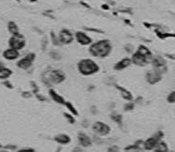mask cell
Segmentation results:
<instances>
[{"instance_id":"1","label":"cell","mask_w":175,"mask_h":152,"mask_svg":"<svg viewBox=\"0 0 175 152\" xmlns=\"http://www.w3.org/2000/svg\"><path fill=\"white\" fill-rule=\"evenodd\" d=\"M152 60H153V57L151 52L144 46H141L138 48V50L133 54L132 59V61L138 66H144L145 64Z\"/></svg>"},{"instance_id":"26","label":"cell","mask_w":175,"mask_h":152,"mask_svg":"<svg viewBox=\"0 0 175 152\" xmlns=\"http://www.w3.org/2000/svg\"><path fill=\"white\" fill-rule=\"evenodd\" d=\"M133 108H134L133 103H128V104H126V105L124 106V109L125 110H132V109H133Z\"/></svg>"},{"instance_id":"24","label":"cell","mask_w":175,"mask_h":152,"mask_svg":"<svg viewBox=\"0 0 175 152\" xmlns=\"http://www.w3.org/2000/svg\"><path fill=\"white\" fill-rule=\"evenodd\" d=\"M167 101L169 103H175V91H172L169 94L167 97Z\"/></svg>"},{"instance_id":"33","label":"cell","mask_w":175,"mask_h":152,"mask_svg":"<svg viewBox=\"0 0 175 152\" xmlns=\"http://www.w3.org/2000/svg\"><path fill=\"white\" fill-rule=\"evenodd\" d=\"M2 147V146H1V145H0V147Z\"/></svg>"},{"instance_id":"27","label":"cell","mask_w":175,"mask_h":152,"mask_svg":"<svg viewBox=\"0 0 175 152\" xmlns=\"http://www.w3.org/2000/svg\"><path fill=\"white\" fill-rule=\"evenodd\" d=\"M18 152H34V149H33V148H31V147L21 148V149H19Z\"/></svg>"},{"instance_id":"23","label":"cell","mask_w":175,"mask_h":152,"mask_svg":"<svg viewBox=\"0 0 175 152\" xmlns=\"http://www.w3.org/2000/svg\"><path fill=\"white\" fill-rule=\"evenodd\" d=\"M65 105H66V107L68 108V109L73 114V115H75V116H77V115H78V111H77V109L73 107V105H72L70 102H66Z\"/></svg>"},{"instance_id":"11","label":"cell","mask_w":175,"mask_h":152,"mask_svg":"<svg viewBox=\"0 0 175 152\" xmlns=\"http://www.w3.org/2000/svg\"><path fill=\"white\" fill-rule=\"evenodd\" d=\"M59 40L63 44H70L73 40V36L68 30H62L59 33Z\"/></svg>"},{"instance_id":"17","label":"cell","mask_w":175,"mask_h":152,"mask_svg":"<svg viewBox=\"0 0 175 152\" xmlns=\"http://www.w3.org/2000/svg\"><path fill=\"white\" fill-rule=\"evenodd\" d=\"M49 94H50V96H51L52 99L55 101V102L59 103V104H65L66 103L64 98L62 97L61 96H59L58 94H57L54 90H49Z\"/></svg>"},{"instance_id":"31","label":"cell","mask_w":175,"mask_h":152,"mask_svg":"<svg viewBox=\"0 0 175 152\" xmlns=\"http://www.w3.org/2000/svg\"><path fill=\"white\" fill-rule=\"evenodd\" d=\"M0 152H7L6 150H0Z\"/></svg>"},{"instance_id":"18","label":"cell","mask_w":175,"mask_h":152,"mask_svg":"<svg viewBox=\"0 0 175 152\" xmlns=\"http://www.w3.org/2000/svg\"><path fill=\"white\" fill-rule=\"evenodd\" d=\"M125 152H142L143 149L141 147L140 145H137V144H133V145H130L128 147H126L124 148Z\"/></svg>"},{"instance_id":"15","label":"cell","mask_w":175,"mask_h":152,"mask_svg":"<svg viewBox=\"0 0 175 152\" xmlns=\"http://www.w3.org/2000/svg\"><path fill=\"white\" fill-rule=\"evenodd\" d=\"M131 62H132V60H131L130 59H128V58L123 59H121L120 62H118L117 64L114 66V69L117 70V71L125 69V68H127V67L131 64Z\"/></svg>"},{"instance_id":"2","label":"cell","mask_w":175,"mask_h":152,"mask_svg":"<svg viewBox=\"0 0 175 152\" xmlns=\"http://www.w3.org/2000/svg\"><path fill=\"white\" fill-rule=\"evenodd\" d=\"M111 51V46L108 41L107 40H102L99 41L90 47V52L93 56L95 57H99V58H104L107 57Z\"/></svg>"},{"instance_id":"22","label":"cell","mask_w":175,"mask_h":152,"mask_svg":"<svg viewBox=\"0 0 175 152\" xmlns=\"http://www.w3.org/2000/svg\"><path fill=\"white\" fill-rule=\"evenodd\" d=\"M111 119L113 120L115 122H117L118 124H121L122 122V116L120 115V114L119 113H112L111 115H110Z\"/></svg>"},{"instance_id":"7","label":"cell","mask_w":175,"mask_h":152,"mask_svg":"<svg viewBox=\"0 0 175 152\" xmlns=\"http://www.w3.org/2000/svg\"><path fill=\"white\" fill-rule=\"evenodd\" d=\"M160 141L161 140H159L156 135L149 137L144 141V144H143L144 149L145 150H153Z\"/></svg>"},{"instance_id":"3","label":"cell","mask_w":175,"mask_h":152,"mask_svg":"<svg viewBox=\"0 0 175 152\" xmlns=\"http://www.w3.org/2000/svg\"><path fill=\"white\" fill-rule=\"evenodd\" d=\"M78 70L83 75H91L99 71V67L92 59H83L78 63Z\"/></svg>"},{"instance_id":"5","label":"cell","mask_w":175,"mask_h":152,"mask_svg":"<svg viewBox=\"0 0 175 152\" xmlns=\"http://www.w3.org/2000/svg\"><path fill=\"white\" fill-rule=\"evenodd\" d=\"M9 46L11 48L16 49V50L21 49L25 46V40H24L23 36L20 34L13 35L9 39Z\"/></svg>"},{"instance_id":"14","label":"cell","mask_w":175,"mask_h":152,"mask_svg":"<svg viewBox=\"0 0 175 152\" xmlns=\"http://www.w3.org/2000/svg\"><path fill=\"white\" fill-rule=\"evenodd\" d=\"M19 51L16 49H13V48H9V49H7L6 51L4 52L3 56L5 59H8V60H13V59H16L18 57H19Z\"/></svg>"},{"instance_id":"19","label":"cell","mask_w":175,"mask_h":152,"mask_svg":"<svg viewBox=\"0 0 175 152\" xmlns=\"http://www.w3.org/2000/svg\"><path fill=\"white\" fill-rule=\"evenodd\" d=\"M117 88H118V89L120 91V94L122 95L123 98L127 99V100H131V99H133V96L131 95V93H130L129 91H127L126 89H124V88H122L121 86H119V85H117Z\"/></svg>"},{"instance_id":"30","label":"cell","mask_w":175,"mask_h":152,"mask_svg":"<svg viewBox=\"0 0 175 152\" xmlns=\"http://www.w3.org/2000/svg\"><path fill=\"white\" fill-rule=\"evenodd\" d=\"M5 67H4V65H3V63L2 62H0V71H1V70H3Z\"/></svg>"},{"instance_id":"29","label":"cell","mask_w":175,"mask_h":152,"mask_svg":"<svg viewBox=\"0 0 175 152\" xmlns=\"http://www.w3.org/2000/svg\"><path fill=\"white\" fill-rule=\"evenodd\" d=\"M71 152H83V148L82 147H74L73 149H72V151Z\"/></svg>"},{"instance_id":"4","label":"cell","mask_w":175,"mask_h":152,"mask_svg":"<svg viewBox=\"0 0 175 152\" xmlns=\"http://www.w3.org/2000/svg\"><path fill=\"white\" fill-rule=\"evenodd\" d=\"M92 129H93V131H94L96 135H100V136H106V135H108L110 133V131H111V129H110V127H109V125H108L107 123L102 122H95L93 124Z\"/></svg>"},{"instance_id":"9","label":"cell","mask_w":175,"mask_h":152,"mask_svg":"<svg viewBox=\"0 0 175 152\" xmlns=\"http://www.w3.org/2000/svg\"><path fill=\"white\" fill-rule=\"evenodd\" d=\"M78 141H79V144L83 147H88L93 143L91 137L89 135H87L85 133H83V132H80L78 134Z\"/></svg>"},{"instance_id":"16","label":"cell","mask_w":175,"mask_h":152,"mask_svg":"<svg viewBox=\"0 0 175 152\" xmlns=\"http://www.w3.org/2000/svg\"><path fill=\"white\" fill-rule=\"evenodd\" d=\"M170 149H169V147H168V144L164 141H160L157 147L153 149V152H169Z\"/></svg>"},{"instance_id":"32","label":"cell","mask_w":175,"mask_h":152,"mask_svg":"<svg viewBox=\"0 0 175 152\" xmlns=\"http://www.w3.org/2000/svg\"><path fill=\"white\" fill-rule=\"evenodd\" d=\"M169 152H175V151H173V150H170Z\"/></svg>"},{"instance_id":"12","label":"cell","mask_w":175,"mask_h":152,"mask_svg":"<svg viewBox=\"0 0 175 152\" xmlns=\"http://www.w3.org/2000/svg\"><path fill=\"white\" fill-rule=\"evenodd\" d=\"M54 140H55L57 143L60 144V145H68V144L70 143L71 139H70V137L68 135H66V134H59V135H57L54 137Z\"/></svg>"},{"instance_id":"10","label":"cell","mask_w":175,"mask_h":152,"mask_svg":"<svg viewBox=\"0 0 175 152\" xmlns=\"http://www.w3.org/2000/svg\"><path fill=\"white\" fill-rule=\"evenodd\" d=\"M162 78V75L159 71H158L157 70L153 71H149L146 74V80L149 84H154L158 82H159Z\"/></svg>"},{"instance_id":"21","label":"cell","mask_w":175,"mask_h":152,"mask_svg":"<svg viewBox=\"0 0 175 152\" xmlns=\"http://www.w3.org/2000/svg\"><path fill=\"white\" fill-rule=\"evenodd\" d=\"M11 75V71L9 69L4 68L3 70L0 71V78L1 79H6Z\"/></svg>"},{"instance_id":"8","label":"cell","mask_w":175,"mask_h":152,"mask_svg":"<svg viewBox=\"0 0 175 152\" xmlns=\"http://www.w3.org/2000/svg\"><path fill=\"white\" fill-rule=\"evenodd\" d=\"M34 54H29L27 55L25 58H23L22 59H20L19 62H18V67H20V69H23V70H26L28 69L31 65H32V62L33 61L34 59Z\"/></svg>"},{"instance_id":"6","label":"cell","mask_w":175,"mask_h":152,"mask_svg":"<svg viewBox=\"0 0 175 152\" xmlns=\"http://www.w3.org/2000/svg\"><path fill=\"white\" fill-rule=\"evenodd\" d=\"M65 77H66L65 74L61 71H52L49 73L48 81L53 84H59L65 80Z\"/></svg>"},{"instance_id":"13","label":"cell","mask_w":175,"mask_h":152,"mask_svg":"<svg viewBox=\"0 0 175 152\" xmlns=\"http://www.w3.org/2000/svg\"><path fill=\"white\" fill-rule=\"evenodd\" d=\"M76 39H77V41H78L81 45H83V46H85V45H89V44H91V42H92L91 38H90L89 36H87L85 33H81V32H78V33H76Z\"/></svg>"},{"instance_id":"25","label":"cell","mask_w":175,"mask_h":152,"mask_svg":"<svg viewBox=\"0 0 175 152\" xmlns=\"http://www.w3.org/2000/svg\"><path fill=\"white\" fill-rule=\"evenodd\" d=\"M64 116H65V118L67 119V121L70 122V123H71V124H73L74 122H75V119H74V117L72 116V115H70V114H69V113H64Z\"/></svg>"},{"instance_id":"20","label":"cell","mask_w":175,"mask_h":152,"mask_svg":"<svg viewBox=\"0 0 175 152\" xmlns=\"http://www.w3.org/2000/svg\"><path fill=\"white\" fill-rule=\"evenodd\" d=\"M8 30L9 32L13 34V35H17V34H20L19 33V29H18V26L15 24V22L13 21H10L8 23Z\"/></svg>"},{"instance_id":"28","label":"cell","mask_w":175,"mask_h":152,"mask_svg":"<svg viewBox=\"0 0 175 152\" xmlns=\"http://www.w3.org/2000/svg\"><path fill=\"white\" fill-rule=\"evenodd\" d=\"M108 152H120L119 151V147H116V146H113L108 148Z\"/></svg>"}]
</instances>
